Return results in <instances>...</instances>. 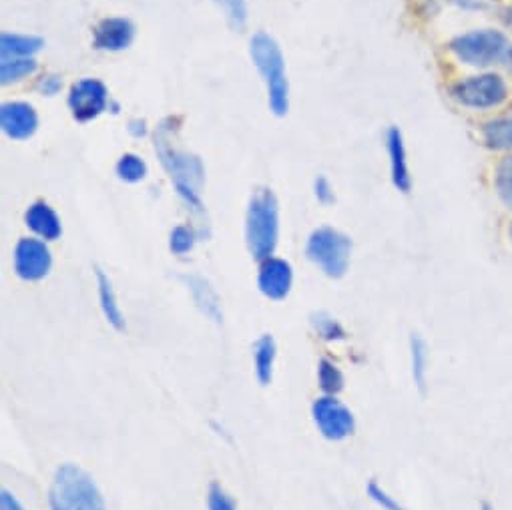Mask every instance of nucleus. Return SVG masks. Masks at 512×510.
Wrapping results in <instances>:
<instances>
[{"label":"nucleus","mask_w":512,"mask_h":510,"mask_svg":"<svg viewBox=\"0 0 512 510\" xmlns=\"http://www.w3.org/2000/svg\"><path fill=\"white\" fill-rule=\"evenodd\" d=\"M53 268V255L43 239L25 237L15 247V272L27 282L47 278Z\"/></svg>","instance_id":"1a4fd4ad"},{"label":"nucleus","mask_w":512,"mask_h":510,"mask_svg":"<svg viewBox=\"0 0 512 510\" xmlns=\"http://www.w3.org/2000/svg\"><path fill=\"white\" fill-rule=\"evenodd\" d=\"M37 61L31 59H9L0 63V81L3 85H11L17 83L25 77H31L37 71Z\"/></svg>","instance_id":"5701e85b"},{"label":"nucleus","mask_w":512,"mask_h":510,"mask_svg":"<svg viewBox=\"0 0 512 510\" xmlns=\"http://www.w3.org/2000/svg\"><path fill=\"white\" fill-rule=\"evenodd\" d=\"M450 51L454 57L470 67H490L498 63H512V45L498 31H472L450 41Z\"/></svg>","instance_id":"39448f33"},{"label":"nucleus","mask_w":512,"mask_h":510,"mask_svg":"<svg viewBox=\"0 0 512 510\" xmlns=\"http://www.w3.org/2000/svg\"><path fill=\"white\" fill-rule=\"evenodd\" d=\"M306 253L328 278L338 280L348 272L352 239L334 227H320L310 235Z\"/></svg>","instance_id":"423d86ee"},{"label":"nucleus","mask_w":512,"mask_h":510,"mask_svg":"<svg viewBox=\"0 0 512 510\" xmlns=\"http://www.w3.org/2000/svg\"><path fill=\"white\" fill-rule=\"evenodd\" d=\"M312 328L326 342H340V340L348 338L342 324L336 318L328 316L326 312H318L312 316Z\"/></svg>","instance_id":"b1692460"},{"label":"nucleus","mask_w":512,"mask_h":510,"mask_svg":"<svg viewBox=\"0 0 512 510\" xmlns=\"http://www.w3.org/2000/svg\"><path fill=\"white\" fill-rule=\"evenodd\" d=\"M61 89H63V81L59 75H43L37 83V91L47 97H55Z\"/></svg>","instance_id":"7c9ffc66"},{"label":"nucleus","mask_w":512,"mask_h":510,"mask_svg":"<svg viewBox=\"0 0 512 510\" xmlns=\"http://www.w3.org/2000/svg\"><path fill=\"white\" fill-rule=\"evenodd\" d=\"M368 496L378 504V506H382L384 510H404L402 506H400V502L394 498V496H390L378 482H370L368 484Z\"/></svg>","instance_id":"c756f323"},{"label":"nucleus","mask_w":512,"mask_h":510,"mask_svg":"<svg viewBox=\"0 0 512 510\" xmlns=\"http://www.w3.org/2000/svg\"><path fill=\"white\" fill-rule=\"evenodd\" d=\"M135 25L129 19H105L93 31V45L99 51L117 53L131 47Z\"/></svg>","instance_id":"ddd939ff"},{"label":"nucleus","mask_w":512,"mask_h":510,"mask_svg":"<svg viewBox=\"0 0 512 510\" xmlns=\"http://www.w3.org/2000/svg\"><path fill=\"white\" fill-rule=\"evenodd\" d=\"M249 53L253 65L258 67L266 81L272 111L280 117L286 115L290 107V87L286 79V61L278 43L270 35L260 33L251 39Z\"/></svg>","instance_id":"7ed1b4c3"},{"label":"nucleus","mask_w":512,"mask_h":510,"mask_svg":"<svg viewBox=\"0 0 512 510\" xmlns=\"http://www.w3.org/2000/svg\"><path fill=\"white\" fill-rule=\"evenodd\" d=\"M207 506L209 510H237L235 500L217 484L213 482L207 492Z\"/></svg>","instance_id":"c85d7f7f"},{"label":"nucleus","mask_w":512,"mask_h":510,"mask_svg":"<svg viewBox=\"0 0 512 510\" xmlns=\"http://www.w3.org/2000/svg\"><path fill=\"white\" fill-rule=\"evenodd\" d=\"M386 147H388V155H390V171H392L394 187L402 193H410L412 177H410V169H408V161H406L404 139H402V133L398 127L388 129Z\"/></svg>","instance_id":"4468645a"},{"label":"nucleus","mask_w":512,"mask_h":510,"mask_svg":"<svg viewBox=\"0 0 512 510\" xmlns=\"http://www.w3.org/2000/svg\"><path fill=\"white\" fill-rule=\"evenodd\" d=\"M97 284H99V300H101V310L107 318V322L123 332L125 330V318H123V312L119 308V302H117V296H115V290L111 286V280L101 272L97 270Z\"/></svg>","instance_id":"6ab92c4d"},{"label":"nucleus","mask_w":512,"mask_h":510,"mask_svg":"<svg viewBox=\"0 0 512 510\" xmlns=\"http://www.w3.org/2000/svg\"><path fill=\"white\" fill-rule=\"evenodd\" d=\"M318 384L326 396H336L344 390V374L334 362L324 358L318 364Z\"/></svg>","instance_id":"4be33fe9"},{"label":"nucleus","mask_w":512,"mask_h":510,"mask_svg":"<svg viewBox=\"0 0 512 510\" xmlns=\"http://www.w3.org/2000/svg\"><path fill=\"white\" fill-rule=\"evenodd\" d=\"M25 221H27V227L43 241H55L63 233L61 217L47 201L33 203L25 213Z\"/></svg>","instance_id":"2eb2a0df"},{"label":"nucleus","mask_w":512,"mask_h":510,"mask_svg":"<svg viewBox=\"0 0 512 510\" xmlns=\"http://www.w3.org/2000/svg\"><path fill=\"white\" fill-rule=\"evenodd\" d=\"M410 356H412V378L416 388L426 394V374H428V344L418 336L412 334L410 336Z\"/></svg>","instance_id":"412c9836"},{"label":"nucleus","mask_w":512,"mask_h":510,"mask_svg":"<svg viewBox=\"0 0 512 510\" xmlns=\"http://www.w3.org/2000/svg\"><path fill=\"white\" fill-rule=\"evenodd\" d=\"M0 510H25V508L9 490H3V494H0Z\"/></svg>","instance_id":"473e14b6"},{"label":"nucleus","mask_w":512,"mask_h":510,"mask_svg":"<svg viewBox=\"0 0 512 510\" xmlns=\"http://www.w3.org/2000/svg\"><path fill=\"white\" fill-rule=\"evenodd\" d=\"M183 282L187 284L197 308L213 322H221V318H223L221 304H219V298H217L215 290L211 288V284L201 276H185Z\"/></svg>","instance_id":"dca6fc26"},{"label":"nucleus","mask_w":512,"mask_h":510,"mask_svg":"<svg viewBox=\"0 0 512 510\" xmlns=\"http://www.w3.org/2000/svg\"><path fill=\"white\" fill-rule=\"evenodd\" d=\"M314 191H316L318 201L324 203V205H330V203H334V199H336V197H334V187L330 185V181H328L326 177H318V179H316Z\"/></svg>","instance_id":"2f4dec72"},{"label":"nucleus","mask_w":512,"mask_h":510,"mask_svg":"<svg viewBox=\"0 0 512 510\" xmlns=\"http://www.w3.org/2000/svg\"><path fill=\"white\" fill-rule=\"evenodd\" d=\"M276 342L272 336H262L253 344V364H255V376H258L262 386H268L274 376V362H276Z\"/></svg>","instance_id":"a211bd4d"},{"label":"nucleus","mask_w":512,"mask_h":510,"mask_svg":"<svg viewBox=\"0 0 512 510\" xmlns=\"http://www.w3.org/2000/svg\"><path fill=\"white\" fill-rule=\"evenodd\" d=\"M109 105L107 87L99 79H81L71 87L69 107L79 123L97 119Z\"/></svg>","instance_id":"9d476101"},{"label":"nucleus","mask_w":512,"mask_h":510,"mask_svg":"<svg viewBox=\"0 0 512 510\" xmlns=\"http://www.w3.org/2000/svg\"><path fill=\"white\" fill-rule=\"evenodd\" d=\"M480 510H494L488 502H482V506H480Z\"/></svg>","instance_id":"c9c22d12"},{"label":"nucleus","mask_w":512,"mask_h":510,"mask_svg":"<svg viewBox=\"0 0 512 510\" xmlns=\"http://www.w3.org/2000/svg\"><path fill=\"white\" fill-rule=\"evenodd\" d=\"M117 175H119V179H123L127 183H137V181L145 179L147 163L139 155L125 153L117 163Z\"/></svg>","instance_id":"a878e982"},{"label":"nucleus","mask_w":512,"mask_h":510,"mask_svg":"<svg viewBox=\"0 0 512 510\" xmlns=\"http://www.w3.org/2000/svg\"><path fill=\"white\" fill-rule=\"evenodd\" d=\"M51 510H105V500L93 478L75 464H63L51 486Z\"/></svg>","instance_id":"20e7f679"},{"label":"nucleus","mask_w":512,"mask_h":510,"mask_svg":"<svg viewBox=\"0 0 512 510\" xmlns=\"http://www.w3.org/2000/svg\"><path fill=\"white\" fill-rule=\"evenodd\" d=\"M260 292L270 300H286L292 286H294V270L290 262L282 258H268L260 264V276H258Z\"/></svg>","instance_id":"9b49d317"},{"label":"nucleus","mask_w":512,"mask_h":510,"mask_svg":"<svg viewBox=\"0 0 512 510\" xmlns=\"http://www.w3.org/2000/svg\"><path fill=\"white\" fill-rule=\"evenodd\" d=\"M510 239H512V225H510Z\"/></svg>","instance_id":"e433bc0d"},{"label":"nucleus","mask_w":512,"mask_h":510,"mask_svg":"<svg viewBox=\"0 0 512 510\" xmlns=\"http://www.w3.org/2000/svg\"><path fill=\"white\" fill-rule=\"evenodd\" d=\"M494 185H496V193L502 199V203L512 209V155L504 157L498 167H496V175H494Z\"/></svg>","instance_id":"393cba45"},{"label":"nucleus","mask_w":512,"mask_h":510,"mask_svg":"<svg viewBox=\"0 0 512 510\" xmlns=\"http://www.w3.org/2000/svg\"><path fill=\"white\" fill-rule=\"evenodd\" d=\"M450 95L456 103L468 109H492L506 101L508 89L500 75L484 73L476 77H468L464 81H458Z\"/></svg>","instance_id":"0eeeda50"},{"label":"nucleus","mask_w":512,"mask_h":510,"mask_svg":"<svg viewBox=\"0 0 512 510\" xmlns=\"http://www.w3.org/2000/svg\"><path fill=\"white\" fill-rule=\"evenodd\" d=\"M312 416L318 430L328 440H344L356 430L354 414L340 400H336V396L318 398L312 406Z\"/></svg>","instance_id":"6e6552de"},{"label":"nucleus","mask_w":512,"mask_h":510,"mask_svg":"<svg viewBox=\"0 0 512 510\" xmlns=\"http://www.w3.org/2000/svg\"><path fill=\"white\" fill-rule=\"evenodd\" d=\"M0 127L5 135L17 141H25L33 137L39 129V115L33 105L13 101L0 107Z\"/></svg>","instance_id":"f8f14e48"},{"label":"nucleus","mask_w":512,"mask_h":510,"mask_svg":"<svg viewBox=\"0 0 512 510\" xmlns=\"http://www.w3.org/2000/svg\"><path fill=\"white\" fill-rule=\"evenodd\" d=\"M43 47H45V41L41 37H33V35L5 33L3 37H0V57H3V61L31 59Z\"/></svg>","instance_id":"f3484780"},{"label":"nucleus","mask_w":512,"mask_h":510,"mask_svg":"<svg viewBox=\"0 0 512 510\" xmlns=\"http://www.w3.org/2000/svg\"><path fill=\"white\" fill-rule=\"evenodd\" d=\"M129 133H131L133 137H145V135H147V125H145V121H143V119H133V121L129 123Z\"/></svg>","instance_id":"72a5a7b5"},{"label":"nucleus","mask_w":512,"mask_h":510,"mask_svg":"<svg viewBox=\"0 0 512 510\" xmlns=\"http://www.w3.org/2000/svg\"><path fill=\"white\" fill-rule=\"evenodd\" d=\"M502 21H504V25H506V27L512 31V7L504 11V15H502Z\"/></svg>","instance_id":"f704fd0d"},{"label":"nucleus","mask_w":512,"mask_h":510,"mask_svg":"<svg viewBox=\"0 0 512 510\" xmlns=\"http://www.w3.org/2000/svg\"><path fill=\"white\" fill-rule=\"evenodd\" d=\"M195 241H197V231L191 225H177L171 231L169 247L175 255H185L195 247Z\"/></svg>","instance_id":"bb28decb"},{"label":"nucleus","mask_w":512,"mask_h":510,"mask_svg":"<svg viewBox=\"0 0 512 510\" xmlns=\"http://www.w3.org/2000/svg\"><path fill=\"white\" fill-rule=\"evenodd\" d=\"M215 3L221 7V11L225 13L229 25L235 31H243L245 23H247V5L245 0H215Z\"/></svg>","instance_id":"cd10ccee"},{"label":"nucleus","mask_w":512,"mask_h":510,"mask_svg":"<svg viewBox=\"0 0 512 510\" xmlns=\"http://www.w3.org/2000/svg\"><path fill=\"white\" fill-rule=\"evenodd\" d=\"M247 247L258 262L272 258L280 239V207L270 189H260L249 201L245 223Z\"/></svg>","instance_id":"f03ea898"},{"label":"nucleus","mask_w":512,"mask_h":510,"mask_svg":"<svg viewBox=\"0 0 512 510\" xmlns=\"http://www.w3.org/2000/svg\"><path fill=\"white\" fill-rule=\"evenodd\" d=\"M482 139L488 149H494V151L512 149V117L488 121L482 129Z\"/></svg>","instance_id":"aec40b11"},{"label":"nucleus","mask_w":512,"mask_h":510,"mask_svg":"<svg viewBox=\"0 0 512 510\" xmlns=\"http://www.w3.org/2000/svg\"><path fill=\"white\" fill-rule=\"evenodd\" d=\"M179 121L167 117L155 131V151L159 155L161 165L169 173L179 197L193 213H203L201 203V187L205 181V169L197 155L177 149L171 143V135Z\"/></svg>","instance_id":"f257e3e1"}]
</instances>
